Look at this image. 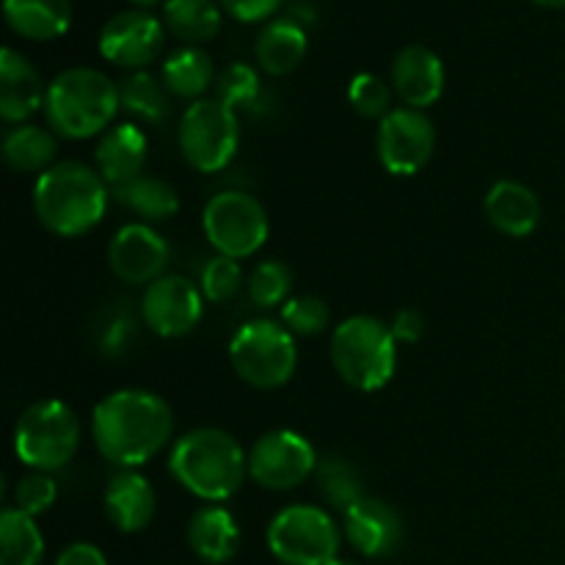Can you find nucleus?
<instances>
[{"label": "nucleus", "instance_id": "nucleus-1", "mask_svg": "<svg viewBox=\"0 0 565 565\" xmlns=\"http://www.w3.org/2000/svg\"><path fill=\"white\" fill-rule=\"evenodd\" d=\"M174 414L149 390H116L92 412V439L105 461L119 469H138L169 447Z\"/></svg>", "mask_w": 565, "mask_h": 565}, {"label": "nucleus", "instance_id": "nucleus-2", "mask_svg": "<svg viewBox=\"0 0 565 565\" xmlns=\"http://www.w3.org/2000/svg\"><path fill=\"white\" fill-rule=\"evenodd\" d=\"M110 196L114 191L94 166L81 160H61L36 177L33 213L50 235L72 241L103 224Z\"/></svg>", "mask_w": 565, "mask_h": 565}, {"label": "nucleus", "instance_id": "nucleus-3", "mask_svg": "<svg viewBox=\"0 0 565 565\" xmlns=\"http://www.w3.org/2000/svg\"><path fill=\"white\" fill-rule=\"evenodd\" d=\"M169 472L196 500L224 505L248 478V452L221 428H193L174 441Z\"/></svg>", "mask_w": 565, "mask_h": 565}, {"label": "nucleus", "instance_id": "nucleus-4", "mask_svg": "<svg viewBox=\"0 0 565 565\" xmlns=\"http://www.w3.org/2000/svg\"><path fill=\"white\" fill-rule=\"evenodd\" d=\"M119 110V86L92 66H70L47 83L44 119L50 130L66 141L103 136Z\"/></svg>", "mask_w": 565, "mask_h": 565}, {"label": "nucleus", "instance_id": "nucleus-5", "mask_svg": "<svg viewBox=\"0 0 565 565\" xmlns=\"http://www.w3.org/2000/svg\"><path fill=\"white\" fill-rule=\"evenodd\" d=\"M329 356L348 386L379 392L395 379L397 340L384 320L373 315H351L331 331Z\"/></svg>", "mask_w": 565, "mask_h": 565}, {"label": "nucleus", "instance_id": "nucleus-6", "mask_svg": "<svg viewBox=\"0 0 565 565\" xmlns=\"http://www.w3.org/2000/svg\"><path fill=\"white\" fill-rule=\"evenodd\" d=\"M230 362L243 384L263 392L281 390L298 367L296 334L281 320H248L232 334Z\"/></svg>", "mask_w": 565, "mask_h": 565}, {"label": "nucleus", "instance_id": "nucleus-7", "mask_svg": "<svg viewBox=\"0 0 565 565\" xmlns=\"http://www.w3.org/2000/svg\"><path fill=\"white\" fill-rule=\"evenodd\" d=\"M81 419L64 401L44 397L20 414L14 428V452L28 469L58 472L81 450Z\"/></svg>", "mask_w": 565, "mask_h": 565}, {"label": "nucleus", "instance_id": "nucleus-8", "mask_svg": "<svg viewBox=\"0 0 565 565\" xmlns=\"http://www.w3.org/2000/svg\"><path fill=\"white\" fill-rule=\"evenodd\" d=\"M342 539L334 516L318 505L281 508L265 533L270 555L281 565H331L340 557Z\"/></svg>", "mask_w": 565, "mask_h": 565}, {"label": "nucleus", "instance_id": "nucleus-9", "mask_svg": "<svg viewBox=\"0 0 565 565\" xmlns=\"http://www.w3.org/2000/svg\"><path fill=\"white\" fill-rule=\"evenodd\" d=\"M177 141L191 169L202 174H218L235 160L237 147H241L237 110L215 97L196 99L182 110Z\"/></svg>", "mask_w": 565, "mask_h": 565}, {"label": "nucleus", "instance_id": "nucleus-10", "mask_svg": "<svg viewBox=\"0 0 565 565\" xmlns=\"http://www.w3.org/2000/svg\"><path fill=\"white\" fill-rule=\"evenodd\" d=\"M202 230L215 254L248 259L268 243L270 218L265 204L246 191H221L204 204Z\"/></svg>", "mask_w": 565, "mask_h": 565}, {"label": "nucleus", "instance_id": "nucleus-11", "mask_svg": "<svg viewBox=\"0 0 565 565\" xmlns=\"http://www.w3.org/2000/svg\"><path fill=\"white\" fill-rule=\"evenodd\" d=\"M318 450L303 434L276 428L259 436L248 450V478L268 491H292L318 472Z\"/></svg>", "mask_w": 565, "mask_h": 565}, {"label": "nucleus", "instance_id": "nucleus-12", "mask_svg": "<svg viewBox=\"0 0 565 565\" xmlns=\"http://www.w3.org/2000/svg\"><path fill=\"white\" fill-rule=\"evenodd\" d=\"M375 152L381 166L395 177H414L436 152V127L425 110L392 108L375 130Z\"/></svg>", "mask_w": 565, "mask_h": 565}, {"label": "nucleus", "instance_id": "nucleus-13", "mask_svg": "<svg viewBox=\"0 0 565 565\" xmlns=\"http://www.w3.org/2000/svg\"><path fill=\"white\" fill-rule=\"evenodd\" d=\"M141 318L163 340L188 337L204 318V296L188 276L166 274L143 290Z\"/></svg>", "mask_w": 565, "mask_h": 565}, {"label": "nucleus", "instance_id": "nucleus-14", "mask_svg": "<svg viewBox=\"0 0 565 565\" xmlns=\"http://www.w3.org/2000/svg\"><path fill=\"white\" fill-rule=\"evenodd\" d=\"M166 44V25L147 9H127L110 17L99 31V53L121 70H147Z\"/></svg>", "mask_w": 565, "mask_h": 565}, {"label": "nucleus", "instance_id": "nucleus-15", "mask_svg": "<svg viewBox=\"0 0 565 565\" xmlns=\"http://www.w3.org/2000/svg\"><path fill=\"white\" fill-rule=\"evenodd\" d=\"M171 248L152 224L132 221L114 235L108 246V265L116 279L132 287H149L166 276Z\"/></svg>", "mask_w": 565, "mask_h": 565}, {"label": "nucleus", "instance_id": "nucleus-16", "mask_svg": "<svg viewBox=\"0 0 565 565\" xmlns=\"http://www.w3.org/2000/svg\"><path fill=\"white\" fill-rule=\"evenodd\" d=\"M342 535L362 557L381 561L403 544V519L386 500L364 494L342 513Z\"/></svg>", "mask_w": 565, "mask_h": 565}, {"label": "nucleus", "instance_id": "nucleus-17", "mask_svg": "<svg viewBox=\"0 0 565 565\" xmlns=\"http://www.w3.org/2000/svg\"><path fill=\"white\" fill-rule=\"evenodd\" d=\"M445 61L425 44H408L392 61V88L406 108L425 110L445 94Z\"/></svg>", "mask_w": 565, "mask_h": 565}, {"label": "nucleus", "instance_id": "nucleus-18", "mask_svg": "<svg viewBox=\"0 0 565 565\" xmlns=\"http://www.w3.org/2000/svg\"><path fill=\"white\" fill-rule=\"evenodd\" d=\"M44 97H47V86L36 66L14 47H3L0 53V116L6 125H25L31 116L44 110Z\"/></svg>", "mask_w": 565, "mask_h": 565}, {"label": "nucleus", "instance_id": "nucleus-19", "mask_svg": "<svg viewBox=\"0 0 565 565\" xmlns=\"http://www.w3.org/2000/svg\"><path fill=\"white\" fill-rule=\"evenodd\" d=\"M103 505L110 524L119 533L132 535L152 524L154 511H158V494H154L149 478H143L138 469H119L105 486Z\"/></svg>", "mask_w": 565, "mask_h": 565}, {"label": "nucleus", "instance_id": "nucleus-20", "mask_svg": "<svg viewBox=\"0 0 565 565\" xmlns=\"http://www.w3.org/2000/svg\"><path fill=\"white\" fill-rule=\"evenodd\" d=\"M147 154V132L136 121H121V125H114L99 136L97 149H94V169L103 174L110 191H116V188L127 185L143 174Z\"/></svg>", "mask_w": 565, "mask_h": 565}, {"label": "nucleus", "instance_id": "nucleus-21", "mask_svg": "<svg viewBox=\"0 0 565 565\" xmlns=\"http://www.w3.org/2000/svg\"><path fill=\"white\" fill-rule=\"evenodd\" d=\"M489 224L508 237H530L541 224V199L519 180H497L483 199Z\"/></svg>", "mask_w": 565, "mask_h": 565}, {"label": "nucleus", "instance_id": "nucleus-22", "mask_svg": "<svg viewBox=\"0 0 565 565\" xmlns=\"http://www.w3.org/2000/svg\"><path fill=\"white\" fill-rule=\"evenodd\" d=\"M188 546L207 565H224L241 550V527L224 505H204L188 522Z\"/></svg>", "mask_w": 565, "mask_h": 565}, {"label": "nucleus", "instance_id": "nucleus-23", "mask_svg": "<svg viewBox=\"0 0 565 565\" xmlns=\"http://www.w3.org/2000/svg\"><path fill=\"white\" fill-rule=\"evenodd\" d=\"M309 50L307 28L292 17H276L268 25L259 31L257 44H254V55H257L259 70L268 75L281 77L298 70Z\"/></svg>", "mask_w": 565, "mask_h": 565}, {"label": "nucleus", "instance_id": "nucleus-24", "mask_svg": "<svg viewBox=\"0 0 565 565\" xmlns=\"http://www.w3.org/2000/svg\"><path fill=\"white\" fill-rule=\"evenodd\" d=\"M6 166L17 174H44L53 169L55 158H58V136L50 127H39L25 121V125H14L3 132V143H0Z\"/></svg>", "mask_w": 565, "mask_h": 565}, {"label": "nucleus", "instance_id": "nucleus-25", "mask_svg": "<svg viewBox=\"0 0 565 565\" xmlns=\"http://www.w3.org/2000/svg\"><path fill=\"white\" fill-rule=\"evenodd\" d=\"M3 17L11 31L33 42H50L70 31V0H3Z\"/></svg>", "mask_w": 565, "mask_h": 565}, {"label": "nucleus", "instance_id": "nucleus-26", "mask_svg": "<svg viewBox=\"0 0 565 565\" xmlns=\"http://www.w3.org/2000/svg\"><path fill=\"white\" fill-rule=\"evenodd\" d=\"M160 77H163L171 97L196 103V99H204L210 88H215V77L218 75H215V64L210 53H204L196 44H185V47H177L163 61Z\"/></svg>", "mask_w": 565, "mask_h": 565}, {"label": "nucleus", "instance_id": "nucleus-27", "mask_svg": "<svg viewBox=\"0 0 565 565\" xmlns=\"http://www.w3.org/2000/svg\"><path fill=\"white\" fill-rule=\"evenodd\" d=\"M114 199L127 207L130 213H136L143 224H163V221L174 218L180 213V193L171 185L169 180L154 174H141L136 177L127 185L116 188Z\"/></svg>", "mask_w": 565, "mask_h": 565}, {"label": "nucleus", "instance_id": "nucleus-28", "mask_svg": "<svg viewBox=\"0 0 565 565\" xmlns=\"http://www.w3.org/2000/svg\"><path fill=\"white\" fill-rule=\"evenodd\" d=\"M121 110L130 119L147 121V125H160L171 110V92L166 88L163 77L152 75L149 70L130 72L119 83Z\"/></svg>", "mask_w": 565, "mask_h": 565}, {"label": "nucleus", "instance_id": "nucleus-29", "mask_svg": "<svg viewBox=\"0 0 565 565\" xmlns=\"http://www.w3.org/2000/svg\"><path fill=\"white\" fill-rule=\"evenodd\" d=\"M44 550L36 519L14 505L0 513V565H42Z\"/></svg>", "mask_w": 565, "mask_h": 565}, {"label": "nucleus", "instance_id": "nucleus-30", "mask_svg": "<svg viewBox=\"0 0 565 565\" xmlns=\"http://www.w3.org/2000/svg\"><path fill=\"white\" fill-rule=\"evenodd\" d=\"M163 25L180 42L199 47L221 31V6L215 0H166Z\"/></svg>", "mask_w": 565, "mask_h": 565}, {"label": "nucleus", "instance_id": "nucleus-31", "mask_svg": "<svg viewBox=\"0 0 565 565\" xmlns=\"http://www.w3.org/2000/svg\"><path fill=\"white\" fill-rule=\"evenodd\" d=\"M318 486L323 500L329 502L331 508H337L340 513H345L348 508L356 500H362V478H359L356 467L351 461L340 456H329L318 463Z\"/></svg>", "mask_w": 565, "mask_h": 565}, {"label": "nucleus", "instance_id": "nucleus-32", "mask_svg": "<svg viewBox=\"0 0 565 565\" xmlns=\"http://www.w3.org/2000/svg\"><path fill=\"white\" fill-rule=\"evenodd\" d=\"M246 290L248 301L257 309H265V312L268 309H281L292 298V270L281 259H263L248 274Z\"/></svg>", "mask_w": 565, "mask_h": 565}, {"label": "nucleus", "instance_id": "nucleus-33", "mask_svg": "<svg viewBox=\"0 0 565 565\" xmlns=\"http://www.w3.org/2000/svg\"><path fill=\"white\" fill-rule=\"evenodd\" d=\"M199 290H202L204 301L210 303L232 301L243 290L241 259L224 257V254L210 257L199 274Z\"/></svg>", "mask_w": 565, "mask_h": 565}, {"label": "nucleus", "instance_id": "nucleus-34", "mask_svg": "<svg viewBox=\"0 0 565 565\" xmlns=\"http://www.w3.org/2000/svg\"><path fill=\"white\" fill-rule=\"evenodd\" d=\"M348 99H351L353 110H356L359 116L381 121L392 108H395V105H392L395 88H392V83H386L384 77L373 75V72H359L351 81V86H348Z\"/></svg>", "mask_w": 565, "mask_h": 565}, {"label": "nucleus", "instance_id": "nucleus-35", "mask_svg": "<svg viewBox=\"0 0 565 565\" xmlns=\"http://www.w3.org/2000/svg\"><path fill=\"white\" fill-rule=\"evenodd\" d=\"M281 323L296 337H318L331 326V307L312 292L292 296L281 307Z\"/></svg>", "mask_w": 565, "mask_h": 565}, {"label": "nucleus", "instance_id": "nucleus-36", "mask_svg": "<svg viewBox=\"0 0 565 565\" xmlns=\"http://www.w3.org/2000/svg\"><path fill=\"white\" fill-rule=\"evenodd\" d=\"M259 97V75L254 66L235 61V64L224 66L215 77V99L230 105L232 110L248 108L254 99Z\"/></svg>", "mask_w": 565, "mask_h": 565}, {"label": "nucleus", "instance_id": "nucleus-37", "mask_svg": "<svg viewBox=\"0 0 565 565\" xmlns=\"http://www.w3.org/2000/svg\"><path fill=\"white\" fill-rule=\"evenodd\" d=\"M11 500H14L17 511L36 519L55 505V500H58V483H55V478L50 472H36V469H31V472L22 475L14 483Z\"/></svg>", "mask_w": 565, "mask_h": 565}, {"label": "nucleus", "instance_id": "nucleus-38", "mask_svg": "<svg viewBox=\"0 0 565 565\" xmlns=\"http://www.w3.org/2000/svg\"><path fill=\"white\" fill-rule=\"evenodd\" d=\"M235 20L241 22H263L279 11L281 0H218Z\"/></svg>", "mask_w": 565, "mask_h": 565}, {"label": "nucleus", "instance_id": "nucleus-39", "mask_svg": "<svg viewBox=\"0 0 565 565\" xmlns=\"http://www.w3.org/2000/svg\"><path fill=\"white\" fill-rule=\"evenodd\" d=\"M392 334H395L397 342H406V345H414V342L423 340L425 334V318L419 309L414 307H403L397 309L395 318L390 323Z\"/></svg>", "mask_w": 565, "mask_h": 565}, {"label": "nucleus", "instance_id": "nucleus-40", "mask_svg": "<svg viewBox=\"0 0 565 565\" xmlns=\"http://www.w3.org/2000/svg\"><path fill=\"white\" fill-rule=\"evenodd\" d=\"M55 565H108V557L99 546L88 544V541H75L55 557Z\"/></svg>", "mask_w": 565, "mask_h": 565}, {"label": "nucleus", "instance_id": "nucleus-41", "mask_svg": "<svg viewBox=\"0 0 565 565\" xmlns=\"http://www.w3.org/2000/svg\"><path fill=\"white\" fill-rule=\"evenodd\" d=\"M533 3L546 6V9H565V0H533Z\"/></svg>", "mask_w": 565, "mask_h": 565}, {"label": "nucleus", "instance_id": "nucleus-42", "mask_svg": "<svg viewBox=\"0 0 565 565\" xmlns=\"http://www.w3.org/2000/svg\"><path fill=\"white\" fill-rule=\"evenodd\" d=\"M132 6H138V9H149V6H154L158 0H130Z\"/></svg>", "mask_w": 565, "mask_h": 565}, {"label": "nucleus", "instance_id": "nucleus-43", "mask_svg": "<svg viewBox=\"0 0 565 565\" xmlns=\"http://www.w3.org/2000/svg\"><path fill=\"white\" fill-rule=\"evenodd\" d=\"M331 565H359V563H353V561H342V557H337V561L331 563Z\"/></svg>", "mask_w": 565, "mask_h": 565}]
</instances>
